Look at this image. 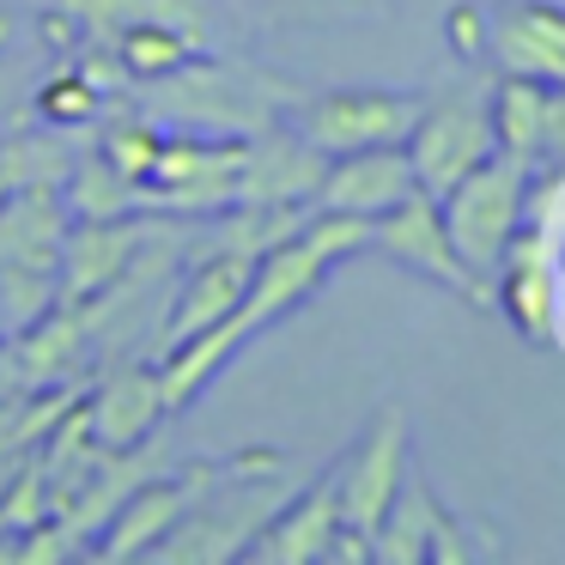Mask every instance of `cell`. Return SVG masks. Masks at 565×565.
Segmentation results:
<instances>
[{
	"mask_svg": "<svg viewBox=\"0 0 565 565\" xmlns=\"http://www.w3.org/2000/svg\"><path fill=\"white\" fill-rule=\"evenodd\" d=\"M487 116H492V147L535 171L541 164V122H547V86L529 74H504L487 98Z\"/></svg>",
	"mask_w": 565,
	"mask_h": 565,
	"instance_id": "ac0fdd59",
	"label": "cell"
},
{
	"mask_svg": "<svg viewBox=\"0 0 565 565\" xmlns=\"http://www.w3.org/2000/svg\"><path fill=\"white\" fill-rule=\"evenodd\" d=\"M110 55L122 62V74L135 79V86H147V79L183 67L189 55H201V31H183V25H164V19H147V25H128L122 38L110 43Z\"/></svg>",
	"mask_w": 565,
	"mask_h": 565,
	"instance_id": "7402d4cb",
	"label": "cell"
},
{
	"mask_svg": "<svg viewBox=\"0 0 565 565\" xmlns=\"http://www.w3.org/2000/svg\"><path fill=\"white\" fill-rule=\"evenodd\" d=\"M152 220L147 213H122V220H67L62 237V305H86V298L110 292L135 256L147 249Z\"/></svg>",
	"mask_w": 565,
	"mask_h": 565,
	"instance_id": "7c38bea8",
	"label": "cell"
},
{
	"mask_svg": "<svg viewBox=\"0 0 565 565\" xmlns=\"http://www.w3.org/2000/svg\"><path fill=\"white\" fill-rule=\"evenodd\" d=\"M13 31H19V19H13V13H0V55H7V43H13Z\"/></svg>",
	"mask_w": 565,
	"mask_h": 565,
	"instance_id": "4316f807",
	"label": "cell"
},
{
	"mask_svg": "<svg viewBox=\"0 0 565 565\" xmlns=\"http://www.w3.org/2000/svg\"><path fill=\"white\" fill-rule=\"evenodd\" d=\"M334 529H341V499H334V468H322L298 499L274 504V516L256 529V541L244 553L274 565H310V559H329Z\"/></svg>",
	"mask_w": 565,
	"mask_h": 565,
	"instance_id": "9a60e30c",
	"label": "cell"
},
{
	"mask_svg": "<svg viewBox=\"0 0 565 565\" xmlns=\"http://www.w3.org/2000/svg\"><path fill=\"white\" fill-rule=\"evenodd\" d=\"M225 462H232V456H225ZM225 462H183L177 475H147L110 511V523L92 541V553H98V559H140V553H152L164 541V529L195 504V492H207L213 480L225 475Z\"/></svg>",
	"mask_w": 565,
	"mask_h": 565,
	"instance_id": "30bf717a",
	"label": "cell"
},
{
	"mask_svg": "<svg viewBox=\"0 0 565 565\" xmlns=\"http://www.w3.org/2000/svg\"><path fill=\"white\" fill-rule=\"evenodd\" d=\"M86 407V426L104 450H135V444L159 438V426L171 419V402H164L159 365H122L110 377H98V390L79 395Z\"/></svg>",
	"mask_w": 565,
	"mask_h": 565,
	"instance_id": "4fadbf2b",
	"label": "cell"
},
{
	"mask_svg": "<svg viewBox=\"0 0 565 565\" xmlns=\"http://www.w3.org/2000/svg\"><path fill=\"white\" fill-rule=\"evenodd\" d=\"M407 164H414V183L426 195H450L480 159H492V116L480 98H444V104H419L414 128L402 140Z\"/></svg>",
	"mask_w": 565,
	"mask_h": 565,
	"instance_id": "ba28073f",
	"label": "cell"
},
{
	"mask_svg": "<svg viewBox=\"0 0 565 565\" xmlns=\"http://www.w3.org/2000/svg\"><path fill=\"white\" fill-rule=\"evenodd\" d=\"M55 13L79 19V25L92 31V43H104V50H110L128 25H147V19L201 31V7H195V0H55Z\"/></svg>",
	"mask_w": 565,
	"mask_h": 565,
	"instance_id": "44dd1931",
	"label": "cell"
},
{
	"mask_svg": "<svg viewBox=\"0 0 565 565\" xmlns=\"http://www.w3.org/2000/svg\"><path fill=\"white\" fill-rule=\"evenodd\" d=\"M450 50L468 55V62L487 50V19H480L475 7H456V13H450Z\"/></svg>",
	"mask_w": 565,
	"mask_h": 565,
	"instance_id": "484cf974",
	"label": "cell"
},
{
	"mask_svg": "<svg viewBox=\"0 0 565 565\" xmlns=\"http://www.w3.org/2000/svg\"><path fill=\"white\" fill-rule=\"evenodd\" d=\"M62 201L67 220H122V213H147L140 207V183H128L104 152H79L62 177Z\"/></svg>",
	"mask_w": 565,
	"mask_h": 565,
	"instance_id": "ffe728a7",
	"label": "cell"
},
{
	"mask_svg": "<svg viewBox=\"0 0 565 565\" xmlns=\"http://www.w3.org/2000/svg\"><path fill=\"white\" fill-rule=\"evenodd\" d=\"M7 189H13V183H7V171H0V201H7Z\"/></svg>",
	"mask_w": 565,
	"mask_h": 565,
	"instance_id": "f1b7e54d",
	"label": "cell"
},
{
	"mask_svg": "<svg viewBox=\"0 0 565 565\" xmlns=\"http://www.w3.org/2000/svg\"><path fill=\"white\" fill-rule=\"evenodd\" d=\"M237 171H244V140L164 135L159 159L140 183V207L164 213V220H220L237 201Z\"/></svg>",
	"mask_w": 565,
	"mask_h": 565,
	"instance_id": "277c9868",
	"label": "cell"
},
{
	"mask_svg": "<svg viewBox=\"0 0 565 565\" xmlns=\"http://www.w3.org/2000/svg\"><path fill=\"white\" fill-rule=\"evenodd\" d=\"M67 164H74L67 147L62 140H43V135H25V140H13V147H0V171H7L13 189H25V183H55L62 189Z\"/></svg>",
	"mask_w": 565,
	"mask_h": 565,
	"instance_id": "d4e9b609",
	"label": "cell"
},
{
	"mask_svg": "<svg viewBox=\"0 0 565 565\" xmlns=\"http://www.w3.org/2000/svg\"><path fill=\"white\" fill-rule=\"evenodd\" d=\"M487 50L499 55L504 74L565 86V7H553V0H511L487 25Z\"/></svg>",
	"mask_w": 565,
	"mask_h": 565,
	"instance_id": "e0dca14e",
	"label": "cell"
},
{
	"mask_svg": "<svg viewBox=\"0 0 565 565\" xmlns=\"http://www.w3.org/2000/svg\"><path fill=\"white\" fill-rule=\"evenodd\" d=\"M414 116H419V98H407V92L347 86V92H317V98H305L292 128L322 152V159H341V152H365V147H402Z\"/></svg>",
	"mask_w": 565,
	"mask_h": 565,
	"instance_id": "8992f818",
	"label": "cell"
},
{
	"mask_svg": "<svg viewBox=\"0 0 565 565\" xmlns=\"http://www.w3.org/2000/svg\"><path fill=\"white\" fill-rule=\"evenodd\" d=\"M159 147H164V122H152V116H122V122L104 128V147L98 152L128 177V183H147Z\"/></svg>",
	"mask_w": 565,
	"mask_h": 565,
	"instance_id": "cb8c5ba5",
	"label": "cell"
},
{
	"mask_svg": "<svg viewBox=\"0 0 565 565\" xmlns=\"http://www.w3.org/2000/svg\"><path fill=\"white\" fill-rule=\"evenodd\" d=\"M371 249H383V256L402 262V268L419 274V280L462 292L468 305H492V292L468 274V262L456 256L450 225H444V207H438V195H426V189H407L390 213L371 220Z\"/></svg>",
	"mask_w": 565,
	"mask_h": 565,
	"instance_id": "52a82bcc",
	"label": "cell"
},
{
	"mask_svg": "<svg viewBox=\"0 0 565 565\" xmlns=\"http://www.w3.org/2000/svg\"><path fill=\"white\" fill-rule=\"evenodd\" d=\"M407 189H419L407 152L402 147H365V152H341V159L322 164V183H317V201H310V207L377 220V213H390Z\"/></svg>",
	"mask_w": 565,
	"mask_h": 565,
	"instance_id": "5bb4252c",
	"label": "cell"
},
{
	"mask_svg": "<svg viewBox=\"0 0 565 565\" xmlns=\"http://www.w3.org/2000/svg\"><path fill=\"white\" fill-rule=\"evenodd\" d=\"M104 104H110V98H104L79 67H62V74H50L38 86V116L50 128H86V122H98V116H104Z\"/></svg>",
	"mask_w": 565,
	"mask_h": 565,
	"instance_id": "603a6c76",
	"label": "cell"
},
{
	"mask_svg": "<svg viewBox=\"0 0 565 565\" xmlns=\"http://www.w3.org/2000/svg\"><path fill=\"white\" fill-rule=\"evenodd\" d=\"M7 341H13V334H7V322H0V353H7Z\"/></svg>",
	"mask_w": 565,
	"mask_h": 565,
	"instance_id": "83f0119b",
	"label": "cell"
},
{
	"mask_svg": "<svg viewBox=\"0 0 565 565\" xmlns=\"http://www.w3.org/2000/svg\"><path fill=\"white\" fill-rule=\"evenodd\" d=\"M407 468H414V438H407V414L402 407H377L371 426L359 431V444L334 462V499H341V523L371 535L383 523V511L395 504Z\"/></svg>",
	"mask_w": 565,
	"mask_h": 565,
	"instance_id": "5b68a950",
	"label": "cell"
},
{
	"mask_svg": "<svg viewBox=\"0 0 565 565\" xmlns=\"http://www.w3.org/2000/svg\"><path fill=\"white\" fill-rule=\"evenodd\" d=\"M249 274H256V256H237V249H195V262H189L183 274V292H177L171 305V329L159 334V353H171V347H183L189 334L213 329V322H225L237 310V298H244Z\"/></svg>",
	"mask_w": 565,
	"mask_h": 565,
	"instance_id": "2e32d148",
	"label": "cell"
},
{
	"mask_svg": "<svg viewBox=\"0 0 565 565\" xmlns=\"http://www.w3.org/2000/svg\"><path fill=\"white\" fill-rule=\"evenodd\" d=\"M523 195H529V164L504 159V152L480 159L475 171L450 189V195H438L456 256L468 262V274H475L480 286L492 280L504 244H511L516 225H523ZM487 292H492V286H487Z\"/></svg>",
	"mask_w": 565,
	"mask_h": 565,
	"instance_id": "3957f363",
	"label": "cell"
},
{
	"mask_svg": "<svg viewBox=\"0 0 565 565\" xmlns=\"http://www.w3.org/2000/svg\"><path fill=\"white\" fill-rule=\"evenodd\" d=\"M359 249H371V220H353V213H310L292 237H280L274 249H262L256 274H249V286H244V298H237L232 317L213 322V329H201V334H189L183 347L164 353L159 383H164L171 414H183V407L195 402V395L207 390L262 329H274V322L292 317L305 298H317V286L329 280L347 256H359Z\"/></svg>",
	"mask_w": 565,
	"mask_h": 565,
	"instance_id": "6da1fadb",
	"label": "cell"
},
{
	"mask_svg": "<svg viewBox=\"0 0 565 565\" xmlns=\"http://www.w3.org/2000/svg\"><path fill=\"white\" fill-rule=\"evenodd\" d=\"M444 504L431 499V487L407 468L395 504L383 511V523L371 529V559H390V565H419L431 559V529H438Z\"/></svg>",
	"mask_w": 565,
	"mask_h": 565,
	"instance_id": "d6986e66",
	"label": "cell"
},
{
	"mask_svg": "<svg viewBox=\"0 0 565 565\" xmlns=\"http://www.w3.org/2000/svg\"><path fill=\"white\" fill-rule=\"evenodd\" d=\"M559 237H547L541 225H516V237L504 244L499 268H492V305L511 317V329L523 341L547 347L553 322H559Z\"/></svg>",
	"mask_w": 565,
	"mask_h": 565,
	"instance_id": "9c48e42d",
	"label": "cell"
},
{
	"mask_svg": "<svg viewBox=\"0 0 565 565\" xmlns=\"http://www.w3.org/2000/svg\"><path fill=\"white\" fill-rule=\"evenodd\" d=\"M322 152L298 128L268 122L262 135L244 140V171H237V201L232 207H310L322 183Z\"/></svg>",
	"mask_w": 565,
	"mask_h": 565,
	"instance_id": "8fae6325",
	"label": "cell"
},
{
	"mask_svg": "<svg viewBox=\"0 0 565 565\" xmlns=\"http://www.w3.org/2000/svg\"><path fill=\"white\" fill-rule=\"evenodd\" d=\"M140 104H147L152 122L177 128V135L249 140L268 122H280V110H292V92H286L274 74H256V67L189 55L183 67L147 79V86H140Z\"/></svg>",
	"mask_w": 565,
	"mask_h": 565,
	"instance_id": "7a4b0ae2",
	"label": "cell"
}]
</instances>
